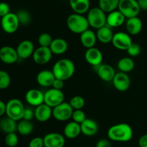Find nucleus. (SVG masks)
<instances>
[{
  "label": "nucleus",
  "mask_w": 147,
  "mask_h": 147,
  "mask_svg": "<svg viewBox=\"0 0 147 147\" xmlns=\"http://www.w3.org/2000/svg\"><path fill=\"white\" fill-rule=\"evenodd\" d=\"M6 114V103L2 100H0V117Z\"/></svg>",
  "instance_id": "obj_46"
},
{
  "label": "nucleus",
  "mask_w": 147,
  "mask_h": 147,
  "mask_svg": "<svg viewBox=\"0 0 147 147\" xmlns=\"http://www.w3.org/2000/svg\"><path fill=\"white\" fill-rule=\"evenodd\" d=\"M24 108L21 100L13 98L6 103V115L14 120L20 121L23 118Z\"/></svg>",
  "instance_id": "obj_5"
},
{
  "label": "nucleus",
  "mask_w": 147,
  "mask_h": 147,
  "mask_svg": "<svg viewBox=\"0 0 147 147\" xmlns=\"http://www.w3.org/2000/svg\"><path fill=\"white\" fill-rule=\"evenodd\" d=\"M96 147H111V144L109 139L102 138L98 141L96 144Z\"/></svg>",
  "instance_id": "obj_43"
},
{
  "label": "nucleus",
  "mask_w": 147,
  "mask_h": 147,
  "mask_svg": "<svg viewBox=\"0 0 147 147\" xmlns=\"http://www.w3.org/2000/svg\"><path fill=\"white\" fill-rule=\"evenodd\" d=\"M33 118H34V111L30 108H24L22 119L31 121V120H32Z\"/></svg>",
  "instance_id": "obj_42"
},
{
  "label": "nucleus",
  "mask_w": 147,
  "mask_h": 147,
  "mask_svg": "<svg viewBox=\"0 0 147 147\" xmlns=\"http://www.w3.org/2000/svg\"><path fill=\"white\" fill-rule=\"evenodd\" d=\"M118 10L121 12L126 19L137 17L141 11L137 0H120Z\"/></svg>",
  "instance_id": "obj_6"
},
{
  "label": "nucleus",
  "mask_w": 147,
  "mask_h": 147,
  "mask_svg": "<svg viewBox=\"0 0 147 147\" xmlns=\"http://www.w3.org/2000/svg\"><path fill=\"white\" fill-rule=\"evenodd\" d=\"M139 147H147V134L142 135L139 140Z\"/></svg>",
  "instance_id": "obj_45"
},
{
  "label": "nucleus",
  "mask_w": 147,
  "mask_h": 147,
  "mask_svg": "<svg viewBox=\"0 0 147 147\" xmlns=\"http://www.w3.org/2000/svg\"><path fill=\"white\" fill-rule=\"evenodd\" d=\"M85 59L90 65L98 67L103 62V53L97 48H90L86 50L85 53Z\"/></svg>",
  "instance_id": "obj_15"
},
{
  "label": "nucleus",
  "mask_w": 147,
  "mask_h": 147,
  "mask_svg": "<svg viewBox=\"0 0 147 147\" xmlns=\"http://www.w3.org/2000/svg\"><path fill=\"white\" fill-rule=\"evenodd\" d=\"M5 144L9 147H15L17 146L19 143L18 135H17L16 132L7 133L5 136Z\"/></svg>",
  "instance_id": "obj_36"
},
{
  "label": "nucleus",
  "mask_w": 147,
  "mask_h": 147,
  "mask_svg": "<svg viewBox=\"0 0 147 147\" xmlns=\"http://www.w3.org/2000/svg\"><path fill=\"white\" fill-rule=\"evenodd\" d=\"M25 100L29 105L36 108L44 103V93L37 89H29L25 94Z\"/></svg>",
  "instance_id": "obj_17"
},
{
  "label": "nucleus",
  "mask_w": 147,
  "mask_h": 147,
  "mask_svg": "<svg viewBox=\"0 0 147 147\" xmlns=\"http://www.w3.org/2000/svg\"><path fill=\"white\" fill-rule=\"evenodd\" d=\"M131 35L125 32H118L114 33L111 43L116 49L121 50H126L132 44Z\"/></svg>",
  "instance_id": "obj_10"
},
{
  "label": "nucleus",
  "mask_w": 147,
  "mask_h": 147,
  "mask_svg": "<svg viewBox=\"0 0 147 147\" xmlns=\"http://www.w3.org/2000/svg\"><path fill=\"white\" fill-rule=\"evenodd\" d=\"M69 104L73 110H82L85 106L86 101L83 97L80 95H76L70 99Z\"/></svg>",
  "instance_id": "obj_34"
},
{
  "label": "nucleus",
  "mask_w": 147,
  "mask_h": 147,
  "mask_svg": "<svg viewBox=\"0 0 147 147\" xmlns=\"http://www.w3.org/2000/svg\"><path fill=\"white\" fill-rule=\"evenodd\" d=\"M16 14H17L19 22H20V24L22 25H27L31 22V14L27 10H20L16 13Z\"/></svg>",
  "instance_id": "obj_33"
},
{
  "label": "nucleus",
  "mask_w": 147,
  "mask_h": 147,
  "mask_svg": "<svg viewBox=\"0 0 147 147\" xmlns=\"http://www.w3.org/2000/svg\"><path fill=\"white\" fill-rule=\"evenodd\" d=\"M52 87L54 88V89H58V90H62L63 88L64 87V81L61 80V79H55L54 82H53Z\"/></svg>",
  "instance_id": "obj_44"
},
{
  "label": "nucleus",
  "mask_w": 147,
  "mask_h": 147,
  "mask_svg": "<svg viewBox=\"0 0 147 147\" xmlns=\"http://www.w3.org/2000/svg\"><path fill=\"white\" fill-rule=\"evenodd\" d=\"M70 8L74 13L84 14L90 10V0H69Z\"/></svg>",
  "instance_id": "obj_26"
},
{
  "label": "nucleus",
  "mask_w": 147,
  "mask_h": 147,
  "mask_svg": "<svg viewBox=\"0 0 147 147\" xmlns=\"http://www.w3.org/2000/svg\"><path fill=\"white\" fill-rule=\"evenodd\" d=\"M20 24V22H19L16 13L9 12L7 15L1 17V28L5 33H9V34H12L15 33L18 30Z\"/></svg>",
  "instance_id": "obj_9"
},
{
  "label": "nucleus",
  "mask_w": 147,
  "mask_h": 147,
  "mask_svg": "<svg viewBox=\"0 0 147 147\" xmlns=\"http://www.w3.org/2000/svg\"><path fill=\"white\" fill-rule=\"evenodd\" d=\"M49 48L53 54L62 55L67 50L68 44L65 39L55 38L53 39Z\"/></svg>",
  "instance_id": "obj_28"
},
{
  "label": "nucleus",
  "mask_w": 147,
  "mask_h": 147,
  "mask_svg": "<svg viewBox=\"0 0 147 147\" xmlns=\"http://www.w3.org/2000/svg\"><path fill=\"white\" fill-rule=\"evenodd\" d=\"M11 77L7 71L0 70V89H5L9 86Z\"/></svg>",
  "instance_id": "obj_35"
},
{
  "label": "nucleus",
  "mask_w": 147,
  "mask_h": 147,
  "mask_svg": "<svg viewBox=\"0 0 147 147\" xmlns=\"http://www.w3.org/2000/svg\"><path fill=\"white\" fill-rule=\"evenodd\" d=\"M17 121L11 118L6 116L0 120V130L5 133L6 134L10 133H14L17 131Z\"/></svg>",
  "instance_id": "obj_29"
},
{
  "label": "nucleus",
  "mask_w": 147,
  "mask_h": 147,
  "mask_svg": "<svg viewBox=\"0 0 147 147\" xmlns=\"http://www.w3.org/2000/svg\"><path fill=\"white\" fill-rule=\"evenodd\" d=\"M81 133L86 136H93L98 131V124L94 120L90 118H86L81 124Z\"/></svg>",
  "instance_id": "obj_23"
},
{
  "label": "nucleus",
  "mask_w": 147,
  "mask_h": 147,
  "mask_svg": "<svg viewBox=\"0 0 147 147\" xmlns=\"http://www.w3.org/2000/svg\"><path fill=\"white\" fill-rule=\"evenodd\" d=\"M135 63L131 57H123L117 63L118 69L121 72L126 73L130 72L134 69Z\"/></svg>",
  "instance_id": "obj_30"
},
{
  "label": "nucleus",
  "mask_w": 147,
  "mask_h": 147,
  "mask_svg": "<svg viewBox=\"0 0 147 147\" xmlns=\"http://www.w3.org/2000/svg\"><path fill=\"white\" fill-rule=\"evenodd\" d=\"M53 55V53L50 48L40 46L34 50L32 57L35 63L38 65H45L50 61Z\"/></svg>",
  "instance_id": "obj_11"
},
{
  "label": "nucleus",
  "mask_w": 147,
  "mask_h": 147,
  "mask_svg": "<svg viewBox=\"0 0 147 147\" xmlns=\"http://www.w3.org/2000/svg\"><path fill=\"white\" fill-rule=\"evenodd\" d=\"M120 0H98V7L106 13L116 10Z\"/></svg>",
  "instance_id": "obj_32"
},
{
  "label": "nucleus",
  "mask_w": 147,
  "mask_h": 147,
  "mask_svg": "<svg viewBox=\"0 0 147 147\" xmlns=\"http://www.w3.org/2000/svg\"><path fill=\"white\" fill-rule=\"evenodd\" d=\"M45 147H63L65 144V136L59 133H49L43 137Z\"/></svg>",
  "instance_id": "obj_13"
},
{
  "label": "nucleus",
  "mask_w": 147,
  "mask_h": 147,
  "mask_svg": "<svg viewBox=\"0 0 147 147\" xmlns=\"http://www.w3.org/2000/svg\"><path fill=\"white\" fill-rule=\"evenodd\" d=\"M61 1H67V0H61Z\"/></svg>",
  "instance_id": "obj_48"
},
{
  "label": "nucleus",
  "mask_w": 147,
  "mask_h": 147,
  "mask_svg": "<svg viewBox=\"0 0 147 147\" xmlns=\"http://www.w3.org/2000/svg\"><path fill=\"white\" fill-rule=\"evenodd\" d=\"M53 71L42 70L40 71L37 75L36 80L38 84L43 87H50L53 86V84L55 79Z\"/></svg>",
  "instance_id": "obj_21"
},
{
  "label": "nucleus",
  "mask_w": 147,
  "mask_h": 147,
  "mask_svg": "<svg viewBox=\"0 0 147 147\" xmlns=\"http://www.w3.org/2000/svg\"><path fill=\"white\" fill-rule=\"evenodd\" d=\"M71 118L74 122L81 124L87 118L83 110H73Z\"/></svg>",
  "instance_id": "obj_38"
},
{
  "label": "nucleus",
  "mask_w": 147,
  "mask_h": 147,
  "mask_svg": "<svg viewBox=\"0 0 147 147\" xmlns=\"http://www.w3.org/2000/svg\"><path fill=\"white\" fill-rule=\"evenodd\" d=\"M113 35L114 33L112 31L111 27H109L108 25H105L98 29L97 32H96L97 40L104 44L111 43Z\"/></svg>",
  "instance_id": "obj_27"
},
{
  "label": "nucleus",
  "mask_w": 147,
  "mask_h": 147,
  "mask_svg": "<svg viewBox=\"0 0 147 147\" xmlns=\"http://www.w3.org/2000/svg\"><path fill=\"white\" fill-rule=\"evenodd\" d=\"M73 109L69 102H63L53 108V117L58 121H67L71 118Z\"/></svg>",
  "instance_id": "obj_8"
},
{
  "label": "nucleus",
  "mask_w": 147,
  "mask_h": 147,
  "mask_svg": "<svg viewBox=\"0 0 147 147\" xmlns=\"http://www.w3.org/2000/svg\"><path fill=\"white\" fill-rule=\"evenodd\" d=\"M34 125L30 120L22 119L17 123V131L22 135H28L32 133Z\"/></svg>",
  "instance_id": "obj_31"
},
{
  "label": "nucleus",
  "mask_w": 147,
  "mask_h": 147,
  "mask_svg": "<svg viewBox=\"0 0 147 147\" xmlns=\"http://www.w3.org/2000/svg\"><path fill=\"white\" fill-rule=\"evenodd\" d=\"M53 72L56 79L66 81L70 79L76 71V66L71 60L62 59L55 62L53 67Z\"/></svg>",
  "instance_id": "obj_2"
},
{
  "label": "nucleus",
  "mask_w": 147,
  "mask_h": 147,
  "mask_svg": "<svg viewBox=\"0 0 147 147\" xmlns=\"http://www.w3.org/2000/svg\"><path fill=\"white\" fill-rule=\"evenodd\" d=\"M87 14V20L89 26L93 28L98 29L106 25V12H103L100 7H93L89 10Z\"/></svg>",
  "instance_id": "obj_4"
},
{
  "label": "nucleus",
  "mask_w": 147,
  "mask_h": 147,
  "mask_svg": "<svg viewBox=\"0 0 147 147\" xmlns=\"http://www.w3.org/2000/svg\"><path fill=\"white\" fill-rule=\"evenodd\" d=\"M34 111V118L39 122H47L53 116V108L45 103L36 107Z\"/></svg>",
  "instance_id": "obj_18"
},
{
  "label": "nucleus",
  "mask_w": 147,
  "mask_h": 147,
  "mask_svg": "<svg viewBox=\"0 0 147 147\" xmlns=\"http://www.w3.org/2000/svg\"><path fill=\"white\" fill-rule=\"evenodd\" d=\"M65 95L62 90L52 87L44 93V103L53 108L65 102Z\"/></svg>",
  "instance_id": "obj_7"
},
{
  "label": "nucleus",
  "mask_w": 147,
  "mask_h": 147,
  "mask_svg": "<svg viewBox=\"0 0 147 147\" xmlns=\"http://www.w3.org/2000/svg\"><path fill=\"white\" fill-rule=\"evenodd\" d=\"M112 82L115 89L119 92H126L131 85V79L129 75L121 71L116 74Z\"/></svg>",
  "instance_id": "obj_12"
},
{
  "label": "nucleus",
  "mask_w": 147,
  "mask_h": 147,
  "mask_svg": "<svg viewBox=\"0 0 147 147\" xmlns=\"http://www.w3.org/2000/svg\"><path fill=\"white\" fill-rule=\"evenodd\" d=\"M126 17L119 10H114L109 13L106 17V25L110 27H119L124 24Z\"/></svg>",
  "instance_id": "obj_20"
},
{
  "label": "nucleus",
  "mask_w": 147,
  "mask_h": 147,
  "mask_svg": "<svg viewBox=\"0 0 147 147\" xmlns=\"http://www.w3.org/2000/svg\"><path fill=\"white\" fill-rule=\"evenodd\" d=\"M67 27L72 33L76 34H81L89 29V24L87 17L83 14L73 13L68 16L66 21Z\"/></svg>",
  "instance_id": "obj_3"
},
{
  "label": "nucleus",
  "mask_w": 147,
  "mask_h": 147,
  "mask_svg": "<svg viewBox=\"0 0 147 147\" xmlns=\"http://www.w3.org/2000/svg\"><path fill=\"white\" fill-rule=\"evenodd\" d=\"M28 147H45L44 140L41 137H34L29 143Z\"/></svg>",
  "instance_id": "obj_40"
},
{
  "label": "nucleus",
  "mask_w": 147,
  "mask_h": 147,
  "mask_svg": "<svg viewBox=\"0 0 147 147\" xmlns=\"http://www.w3.org/2000/svg\"><path fill=\"white\" fill-rule=\"evenodd\" d=\"M63 133H64V136L69 139L76 138L81 133L80 124L74 122V121L69 122L64 127Z\"/></svg>",
  "instance_id": "obj_25"
},
{
  "label": "nucleus",
  "mask_w": 147,
  "mask_h": 147,
  "mask_svg": "<svg viewBox=\"0 0 147 147\" xmlns=\"http://www.w3.org/2000/svg\"><path fill=\"white\" fill-rule=\"evenodd\" d=\"M143 27V23L139 17H134L127 19L126 22V28L127 33L130 35H136L141 33Z\"/></svg>",
  "instance_id": "obj_22"
},
{
  "label": "nucleus",
  "mask_w": 147,
  "mask_h": 147,
  "mask_svg": "<svg viewBox=\"0 0 147 147\" xmlns=\"http://www.w3.org/2000/svg\"><path fill=\"white\" fill-rule=\"evenodd\" d=\"M141 10H147V0H137Z\"/></svg>",
  "instance_id": "obj_47"
},
{
  "label": "nucleus",
  "mask_w": 147,
  "mask_h": 147,
  "mask_svg": "<svg viewBox=\"0 0 147 147\" xmlns=\"http://www.w3.org/2000/svg\"><path fill=\"white\" fill-rule=\"evenodd\" d=\"M116 71L111 65L101 63L97 67V74L103 82H112L116 75Z\"/></svg>",
  "instance_id": "obj_19"
},
{
  "label": "nucleus",
  "mask_w": 147,
  "mask_h": 147,
  "mask_svg": "<svg viewBox=\"0 0 147 147\" xmlns=\"http://www.w3.org/2000/svg\"><path fill=\"white\" fill-rule=\"evenodd\" d=\"M19 59H27L32 56L34 51V46L30 40H24L19 43L16 48Z\"/></svg>",
  "instance_id": "obj_16"
},
{
  "label": "nucleus",
  "mask_w": 147,
  "mask_h": 147,
  "mask_svg": "<svg viewBox=\"0 0 147 147\" xmlns=\"http://www.w3.org/2000/svg\"><path fill=\"white\" fill-rule=\"evenodd\" d=\"M108 137L116 142H127L133 137V129L127 123H118L112 125L108 130Z\"/></svg>",
  "instance_id": "obj_1"
},
{
  "label": "nucleus",
  "mask_w": 147,
  "mask_h": 147,
  "mask_svg": "<svg viewBox=\"0 0 147 147\" xmlns=\"http://www.w3.org/2000/svg\"><path fill=\"white\" fill-rule=\"evenodd\" d=\"M53 37L49 33H43L40 34L38 37V43L40 46L43 47H50L53 41Z\"/></svg>",
  "instance_id": "obj_37"
},
{
  "label": "nucleus",
  "mask_w": 147,
  "mask_h": 147,
  "mask_svg": "<svg viewBox=\"0 0 147 147\" xmlns=\"http://www.w3.org/2000/svg\"><path fill=\"white\" fill-rule=\"evenodd\" d=\"M80 40L82 46L88 49L95 47V45L97 41L96 33H95L93 30L88 29L80 34Z\"/></svg>",
  "instance_id": "obj_24"
},
{
  "label": "nucleus",
  "mask_w": 147,
  "mask_h": 147,
  "mask_svg": "<svg viewBox=\"0 0 147 147\" xmlns=\"http://www.w3.org/2000/svg\"><path fill=\"white\" fill-rule=\"evenodd\" d=\"M141 50H142L141 46L138 43H132V44L129 46L126 51H127L128 55L131 57H136L140 54Z\"/></svg>",
  "instance_id": "obj_39"
},
{
  "label": "nucleus",
  "mask_w": 147,
  "mask_h": 147,
  "mask_svg": "<svg viewBox=\"0 0 147 147\" xmlns=\"http://www.w3.org/2000/svg\"><path fill=\"white\" fill-rule=\"evenodd\" d=\"M10 12V7L7 3L0 2V17H3Z\"/></svg>",
  "instance_id": "obj_41"
},
{
  "label": "nucleus",
  "mask_w": 147,
  "mask_h": 147,
  "mask_svg": "<svg viewBox=\"0 0 147 147\" xmlns=\"http://www.w3.org/2000/svg\"><path fill=\"white\" fill-rule=\"evenodd\" d=\"M17 50L9 46H3L0 48V60L6 64H13L18 60Z\"/></svg>",
  "instance_id": "obj_14"
}]
</instances>
